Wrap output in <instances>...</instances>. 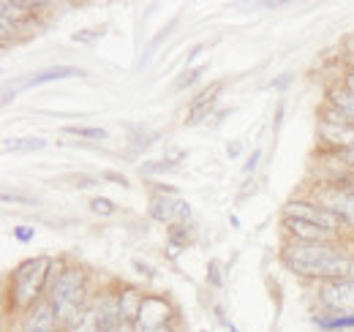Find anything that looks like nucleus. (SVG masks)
Returning a JSON list of instances; mask_svg holds the SVG:
<instances>
[{
    "label": "nucleus",
    "instance_id": "f257e3e1",
    "mask_svg": "<svg viewBox=\"0 0 354 332\" xmlns=\"http://www.w3.org/2000/svg\"><path fill=\"white\" fill-rule=\"evenodd\" d=\"M283 264L306 278L354 281V259L330 243H295L283 248Z\"/></svg>",
    "mask_w": 354,
    "mask_h": 332
},
{
    "label": "nucleus",
    "instance_id": "f03ea898",
    "mask_svg": "<svg viewBox=\"0 0 354 332\" xmlns=\"http://www.w3.org/2000/svg\"><path fill=\"white\" fill-rule=\"evenodd\" d=\"M49 270H52V259L49 256H36V259H28L22 261L17 270H14V305L17 308H30L39 294L44 291L46 281H49Z\"/></svg>",
    "mask_w": 354,
    "mask_h": 332
},
{
    "label": "nucleus",
    "instance_id": "7ed1b4c3",
    "mask_svg": "<svg viewBox=\"0 0 354 332\" xmlns=\"http://www.w3.org/2000/svg\"><path fill=\"white\" fill-rule=\"evenodd\" d=\"M283 215H286V218L306 221V223H313V226H322V229H327V232H333V234L346 223V221L338 218L335 212L324 210L322 205H310V202H289V205L283 208Z\"/></svg>",
    "mask_w": 354,
    "mask_h": 332
},
{
    "label": "nucleus",
    "instance_id": "20e7f679",
    "mask_svg": "<svg viewBox=\"0 0 354 332\" xmlns=\"http://www.w3.org/2000/svg\"><path fill=\"white\" fill-rule=\"evenodd\" d=\"M82 294H85V273H82V270H66V273L57 275V281L52 284V289H49V302H52V308H60V305L80 302Z\"/></svg>",
    "mask_w": 354,
    "mask_h": 332
},
{
    "label": "nucleus",
    "instance_id": "39448f33",
    "mask_svg": "<svg viewBox=\"0 0 354 332\" xmlns=\"http://www.w3.org/2000/svg\"><path fill=\"white\" fill-rule=\"evenodd\" d=\"M169 316H172V308H169V302L164 297H142L136 327L142 332L164 330L167 322H169Z\"/></svg>",
    "mask_w": 354,
    "mask_h": 332
},
{
    "label": "nucleus",
    "instance_id": "423d86ee",
    "mask_svg": "<svg viewBox=\"0 0 354 332\" xmlns=\"http://www.w3.org/2000/svg\"><path fill=\"white\" fill-rule=\"evenodd\" d=\"M319 297L333 313L354 316V281H324Z\"/></svg>",
    "mask_w": 354,
    "mask_h": 332
},
{
    "label": "nucleus",
    "instance_id": "0eeeda50",
    "mask_svg": "<svg viewBox=\"0 0 354 332\" xmlns=\"http://www.w3.org/2000/svg\"><path fill=\"white\" fill-rule=\"evenodd\" d=\"M150 215L156 221H164V223L177 226L180 221H188L191 218V208H188V202L177 199V194H164L161 191V194H156L150 199Z\"/></svg>",
    "mask_w": 354,
    "mask_h": 332
},
{
    "label": "nucleus",
    "instance_id": "6e6552de",
    "mask_svg": "<svg viewBox=\"0 0 354 332\" xmlns=\"http://www.w3.org/2000/svg\"><path fill=\"white\" fill-rule=\"evenodd\" d=\"M316 202L346 223H354V191L349 188H316Z\"/></svg>",
    "mask_w": 354,
    "mask_h": 332
},
{
    "label": "nucleus",
    "instance_id": "1a4fd4ad",
    "mask_svg": "<svg viewBox=\"0 0 354 332\" xmlns=\"http://www.w3.org/2000/svg\"><path fill=\"white\" fill-rule=\"evenodd\" d=\"M57 330H60L57 313H55V308H52L49 299H46V302H39V305L30 311V316L25 319V324H22V332H57Z\"/></svg>",
    "mask_w": 354,
    "mask_h": 332
},
{
    "label": "nucleus",
    "instance_id": "9d476101",
    "mask_svg": "<svg viewBox=\"0 0 354 332\" xmlns=\"http://www.w3.org/2000/svg\"><path fill=\"white\" fill-rule=\"evenodd\" d=\"M221 82L210 84L207 90H202L196 98H194V104H191V109H188V118H185V123L188 125H196L199 120H205V118H210V112H213V107H216V101H218V93H221Z\"/></svg>",
    "mask_w": 354,
    "mask_h": 332
},
{
    "label": "nucleus",
    "instance_id": "9b49d317",
    "mask_svg": "<svg viewBox=\"0 0 354 332\" xmlns=\"http://www.w3.org/2000/svg\"><path fill=\"white\" fill-rule=\"evenodd\" d=\"M82 71L80 68H71V66H52V68H44V71H36L33 77H28L25 82H19L14 87V95L22 93V90H30V87H39V84L55 82V80H68V77H80Z\"/></svg>",
    "mask_w": 354,
    "mask_h": 332
},
{
    "label": "nucleus",
    "instance_id": "f8f14e48",
    "mask_svg": "<svg viewBox=\"0 0 354 332\" xmlns=\"http://www.w3.org/2000/svg\"><path fill=\"white\" fill-rule=\"evenodd\" d=\"M115 324H118V319H115L112 308L95 305V308H90L88 313H85V319L80 322V327L71 332H109Z\"/></svg>",
    "mask_w": 354,
    "mask_h": 332
},
{
    "label": "nucleus",
    "instance_id": "ddd939ff",
    "mask_svg": "<svg viewBox=\"0 0 354 332\" xmlns=\"http://www.w3.org/2000/svg\"><path fill=\"white\" fill-rule=\"evenodd\" d=\"M283 226L300 240V243H327L333 232L322 229V226H313V223H306V221H297V218H283Z\"/></svg>",
    "mask_w": 354,
    "mask_h": 332
},
{
    "label": "nucleus",
    "instance_id": "4468645a",
    "mask_svg": "<svg viewBox=\"0 0 354 332\" xmlns=\"http://www.w3.org/2000/svg\"><path fill=\"white\" fill-rule=\"evenodd\" d=\"M319 136L338 147V150H349L354 147V125H330V123H319Z\"/></svg>",
    "mask_w": 354,
    "mask_h": 332
},
{
    "label": "nucleus",
    "instance_id": "2eb2a0df",
    "mask_svg": "<svg viewBox=\"0 0 354 332\" xmlns=\"http://www.w3.org/2000/svg\"><path fill=\"white\" fill-rule=\"evenodd\" d=\"M327 98H330V107H333V109H338L346 120H352L354 123V93L352 90H346V87H333V90L327 93Z\"/></svg>",
    "mask_w": 354,
    "mask_h": 332
},
{
    "label": "nucleus",
    "instance_id": "dca6fc26",
    "mask_svg": "<svg viewBox=\"0 0 354 332\" xmlns=\"http://www.w3.org/2000/svg\"><path fill=\"white\" fill-rule=\"evenodd\" d=\"M41 147H46V142L41 136H17V139H6L3 142L6 153H36Z\"/></svg>",
    "mask_w": 354,
    "mask_h": 332
},
{
    "label": "nucleus",
    "instance_id": "f3484780",
    "mask_svg": "<svg viewBox=\"0 0 354 332\" xmlns=\"http://www.w3.org/2000/svg\"><path fill=\"white\" fill-rule=\"evenodd\" d=\"M313 322H316V327H322V330H330V332L354 330V316H346V313H330V316H316Z\"/></svg>",
    "mask_w": 354,
    "mask_h": 332
},
{
    "label": "nucleus",
    "instance_id": "a211bd4d",
    "mask_svg": "<svg viewBox=\"0 0 354 332\" xmlns=\"http://www.w3.org/2000/svg\"><path fill=\"white\" fill-rule=\"evenodd\" d=\"M63 131L66 133H74V136H85V139H106V131L104 128H90V125H66Z\"/></svg>",
    "mask_w": 354,
    "mask_h": 332
},
{
    "label": "nucleus",
    "instance_id": "6ab92c4d",
    "mask_svg": "<svg viewBox=\"0 0 354 332\" xmlns=\"http://www.w3.org/2000/svg\"><path fill=\"white\" fill-rule=\"evenodd\" d=\"M205 68H207V66H199V68H194V71L180 74V80L175 82V90H183V87H188V84H194L196 82V77H202V74H205Z\"/></svg>",
    "mask_w": 354,
    "mask_h": 332
},
{
    "label": "nucleus",
    "instance_id": "aec40b11",
    "mask_svg": "<svg viewBox=\"0 0 354 332\" xmlns=\"http://www.w3.org/2000/svg\"><path fill=\"white\" fill-rule=\"evenodd\" d=\"M90 210H93L95 215H104V218H106V215L115 212V202H109V199H93V202H90Z\"/></svg>",
    "mask_w": 354,
    "mask_h": 332
},
{
    "label": "nucleus",
    "instance_id": "412c9836",
    "mask_svg": "<svg viewBox=\"0 0 354 332\" xmlns=\"http://www.w3.org/2000/svg\"><path fill=\"white\" fill-rule=\"evenodd\" d=\"M207 281H210L213 286H223V267H221V261H210V267H207Z\"/></svg>",
    "mask_w": 354,
    "mask_h": 332
},
{
    "label": "nucleus",
    "instance_id": "4be33fe9",
    "mask_svg": "<svg viewBox=\"0 0 354 332\" xmlns=\"http://www.w3.org/2000/svg\"><path fill=\"white\" fill-rule=\"evenodd\" d=\"M167 169H172L169 161H150V164L142 166V174H158V172H167Z\"/></svg>",
    "mask_w": 354,
    "mask_h": 332
},
{
    "label": "nucleus",
    "instance_id": "5701e85b",
    "mask_svg": "<svg viewBox=\"0 0 354 332\" xmlns=\"http://www.w3.org/2000/svg\"><path fill=\"white\" fill-rule=\"evenodd\" d=\"M14 237H17L19 243H30V240L36 237V229H30V226H17V229H14Z\"/></svg>",
    "mask_w": 354,
    "mask_h": 332
},
{
    "label": "nucleus",
    "instance_id": "b1692460",
    "mask_svg": "<svg viewBox=\"0 0 354 332\" xmlns=\"http://www.w3.org/2000/svg\"><path fill=\"white\" fill-rule=\"evenodd\" d=\"M98 30H80V33H74V42L77 44H93L98 36H95Z\"/></svg>",
    "mask_w": 354,
    "mask_h": 332
},
{
    "label": "nucleus",
    "instance_id": "393cba45",
    "mask_svg": "<svg viewBox=\"0 0 354 332\" xmlns=\"http://www.w3.org/2000/svg\"><path fill=\"white\" fill-rule=\"evenodd\" d=\"M109 332H133V322H129V319H118V324H115Z\"/></svg>",
    "mask_w": 354,
    "mask_h": 332
},
{
    "label": "nucleus",
    "instance_id": "a878e982",
    "mask_svg": "<svg viewBox=\"0 0 354 332\" xmlns=\"http://www.w3.org/2000/svg\"><path fill=\"white\" fill-rule=\"evenodd\" d=\"M338 158H341L346 166H352L354 169V147H349V150H338Z\"/></svg>",
    "mask_w": 354,
    "mask_h": 332
},
{
    "label": "nucleus",
    "instance_id": "bb28decb",
    "mask_svg": "<svg viewBox=\"0 0 354 332\" xmlns=\"http://www.w3.org/2000/svg\"><path fill=\"white\" fill-rule=\"evenodd\" d=\"M240 150H243V147H240V142H229V145H226V156H229V158H237V156H240Z\"/></svg>",
    "mask_w": 354,
    "mask_h": 332
},
{
    "label": "nucleus",
    "instance_id": "cd10ccee",
    "mask_svg": "<svg viewBox=\"0 0 354 332\" xmlns=\"http://www.w3.org/2000/svg\"><path fill=\"white\" fill-rule=\"evenodd\" d=\"M133 267H136L139 273H145L147 278H153V267H150V264H145V261H139V259H133Z\"/></svg>",
    "mask_w": 354,
    "mask_h": 332
},
{
    "label": "nucleus",
    "instance_id": "c85d7f7f",
    "mask_svg": "<svg viewBox=\"0 0 354 332\" xmlns=\"http://www.w3.org/2000/svg\"><path fill=\"white\" fill-rule=\"evenodd\" d=\"M259 156H262V153H259V150H254V156L248 158V164H245V172H248V174L257 169V164H259Z\"/></svg>",
    "mask_w": 354,
    "mask_h": 332
},
{
    "label": "nucleus",
    "instance_id": "c756f323",
    "mask_svg": "<svg viewBox=\"0 0 354 332\" xmlns=\"http://www.w3.org/2000/svg\"><path fill=\"white\" fill-rule=\"evenodd\" d=\"M71 183H74V185H95V180H93V177H85V174L71 177Z\"/></svg>",
    "mask_w": 354,
    "mask_h": 332
},
{
    "label": "nucleus",
    "instance_id": "7c9ffc66",
    "mask_svg": "<svg viewBox=\"0 0 354 332\" xmlns=\"http://www.w3.org/2000/svg\"><path fill=\"white\" fill-rule=\"evenodd\" d=\"M104 177H106V180H112V183H120V185H129V180H126L123 174H115V172H106Z\"/></svg>",
    "mask_w": 354,
    "mask_h": 332
},
{
    "label": "nucleus",
    "instance_id": "2f4dec72",
    "mask_svg": "<svg viewBox=\"0 0 354 332\" xmlns=\"http://www.w3.org/2000/svg\"><path fill=\"white\" fill-rule=\"evenodd\" d=\"M344 87H346V90H352V93H354V74H349V77H346V84H344Z\"/></svg>",
    "mask_w": 354,
    "mask_h": 332
},
{
    "label": "nucleus",
    "instance_id": "473e14b6",
    "mask_svg": "<svg viewBox=\"0 0 354 332\" xmlns=\"http://www.w3.org/2000/svg\"><path fill=\"white\" fill-rule=\"evenodd\" d=\"M153 332H169V330H167V327H164V330H153Z\"/></svg>",
    "mask_w": 354,
    "mask_h": 332
}]
</instances>
